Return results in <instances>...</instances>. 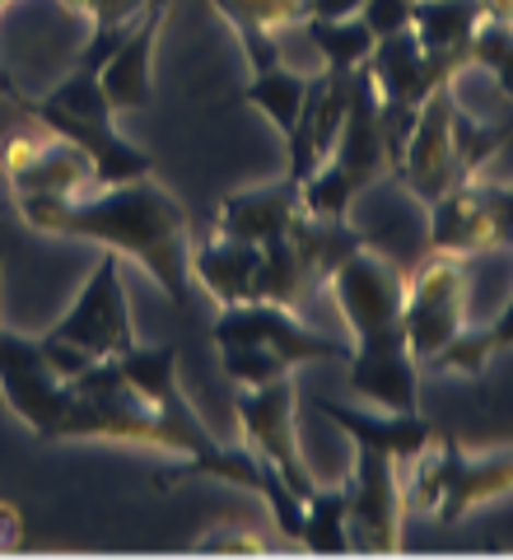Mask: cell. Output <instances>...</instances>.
<instances>
[{
	"label": "cell",
	"mask_w": 513,
	"mask_h": 560,
	"mask_svg": "<svg viewBox=\"0 0 513 560\" xmlns=\"http://www.w3.org/2000/svg\"><path fill=\"white\" fill-rule=\"evenodd\" d=\"M229 24H234L243 57L253 70L280 66V33L308 20L304 0H210Z\"/></svg>",
	"instance_id": "cell-21"
},
{
	"label": "cell",
	"mask_w": 513,
	"mask_h": 560,
	"mask_svg": "<svg viewBox=\"0 0 513 560\" xmlns=\"http://www.w3.org/2000/svg\"><path fill=\"white\" fill-rule=\"evenodd\" d=\"M61 5L84 14L94 28H113V24H131L136 14L150 5V0H61Z\"/></svg>",
	"instance_id": "cell-31"
},
{
	"label": "cell",
	"mask_w": 513,
	"mask_h": 560,
	"mask_svg": "<svg viewBox=\"0 0 513 560\" xmlns=\"http://www.w3.org/2000/svg\"><path fill=\"white\" fill-rule=\"evenodd\" d=\"M509 140H513V117L509 121H476L463 103L453 108V145H457L463 178H476V173L490 164V154H500Z\"/></svg>",
	"instance_id": "cell-27"
},
{
	"label": "cell",
	"mask_w": 513,
	"mask_h": 560,
	"mask_svg": "<svg viewBox=\"0 0 513 560\" xmlns=\"http://www.w3.org/2000/svg\"><path fill=\"white\" fill-rule=\"evenodd\" d=\"M220 364L234 388H261V383L290 378L294 370L290 360H280L276 350H261V346H220Z\"/></svg>",
	"instance_id": "cell-28"
},
{
	"label": "cell",
	"mask_w": 513,
	"mask_h": 560,
	"mask_svg": "<svg viewBox=\"0 0 513 560\" xmlns=\"http://www.w3.org/2000/svg\"><path fill=\"white\" fill-rule=\"evenodd\" d=\"M299 28H304V38L323 51V66H331V70H360L378 43L360 14H350V20H304Z\"/></svg>",
	"instance_id": "cell-25"
},
{
	"label": "cell",
	"mask_w": 513,
	"mask_h": 560,
	"mask_svg": "<svg viewBox=\"0 0 513 560\" xmlns=\"http://www.w3.org/2000/svg\"><path fill=\"white\" fill-rule=\"evenodd\" d=\"M364 0H304L308 20H350V14H360Z\"/></svg>",
	"instance_id": "cell-33"
},
{
	"label": "cell",
	"mask_w": 513,
	"mask_h": 560,
	"mask_svg": "<svg viewBox=\"0 0 513 560\" xmlns=\"http://www.w3.org/2000/svg\"><path fill=\"white\" fill-rule=\"evenodd\" d=\"M331 294L350 323V393L383 411H420V364L406 350L401 300L406 276L393 261L360 248L331 280Z\"/></svg>",
	"instance_id": "cell-2"
},
{
	"label": "cell",
	"mask_w": 513,
	"mask_h": 560,
	"mask_svg": "<svg viewBox=\"0 0 513 560\" xmlns=\"http://www.w3.org/2000/svg\"><path fill=\"white\" fill-rule=\"evenodd\" d=\"M378 178H387V150L378 131V90L369 80V70H355L350 84V108L341 121V136L313 178H304V210L313 215H350L360 191H369Z\"/></svg>",
	"instance_id": "cell-5"
},
{
	"label": "cell",
	"mask_w": 513,
	"mask_h": 560,
	"mask_svg": "<svg viewBox=\"0 0 513 560\" xmlns=\"http://www.w3.org/2000/svg\"><path fill=\"white\" fill-rule=\"evenodd\" d=\"M509 346H513V300H509V308L486 331H471V337L463 331L453 346L439 350V360L430 364V370H457V374H467V378H481L486 374V360L500 355V350H509Z\"/></svg>",
	"instance_id": "cell-26"
},
{
	"label": "cell",
	"mask_w": 513,
	"mask_h": 560,
	"mask_svg": "<svg viewBox=\"0 0 513 560\" xmlns=\"http://www.w3.org/2000/svg\"><path fill=\"white\" fill-rule=\"evenodd\" d=\"M47 337H61L70 346L90 350L94 360H113L127 355L136 346V323H131V304H127V280H121L117 253L103 248V257L94 261L90 280L80 285L75 304H70L57 323H51Z\"/></svg>",
	"instance_id": "cell-9"
},
{
	"label": "cell",
	"mask_w": 513,
	"mask_h": 560,
	"mask_svg": "<svg viewBox=\"0 0 513 560\" xmlns=\"http://www.w3.org/2000/svg\"><path fill=\"white\" fill-rule=\"evenodd\" d=\"M215 346H261L276 350L280 360H290L294 370L313 360H350V341L341 337H323L294 318V308H280L267 300H247V304H224L215 327H210Z\"/></svg>",
	"instance_id": "cell-11"
},
{
	"label": "cell",
	"mask_w": 513,
	"mask_h": 560,
	"mask_svg": "<svg viewBox=\"0 0 513 560\" xmlns=\"http://www.w3.org/2000/svg\"><path fill=\"white\" fill-rule=\"evenodd\" d=\"M0 393H5L10 411L38 434V440L57 444L61 420L70 411V383L51 370L43 346L33 337L0 327Z\"/></svg>",
	"instance_id": "cell-10"
},
{
	"label": "cell",
	"mask_w": 513,
	"mask_h": 560,
	"mask_svg": "<svg viewBox=\"0 0 513 560\" xmlns=\"http://www.w3.org/2000/svg\"><path fill=\"white\" fill-rule=\"evenodd\" d=\"M0 98H10V103H14V108H20V103H24V94H20V84H14V80H10V70H0Z\"/></svg>",
	"instance_id": "cell-34"
},
{
	"label": "cell",
	"mask_w": 513,
	"mask_h": 560,
	"mask_svg": "<svg viewBox=\"0 0 513 560\" xmlns=\"http://www.w3.org/2000/svg\"><path fill=\"white\" fill-rule=\"evenodd\" d=\"M513 495V453H471L457 440L424 444L401 467V514H430L439 523H457L476 504Z\"/></svg>",
	"instance_id": "cell-3"
},
{
	"label": "cell",
	"mask_w": 513,
	"mask_h": 560,
	"mask_svg": "<svg viewBox=\"0 0 513 560\" xmlns=\"http://www.w3.org/2000/svg\"><path fill=\"white\" fill-rule=\"evenodd\" d=\"M0 173L10 183V197H20V191H33V197H80V191L98 187L90 154L33 117L0 140Z\"/></svg>",
	"instance_id": "cell-8"
},
{
	"label": "cell",
	"mask_w": 513,
	"mask_h": 560,
	"mask_svg": "<svg viewBox=\"0 0 513 560\" xmlns=\"http://www.w3.org/2000/svg\"><path fill=\"white\" fill-rule=\"evenodd\" d=\"M364 248V234L346 215H313L299 210L294 224L280 238L261 243V271H257V300L299 308L313 300L327 280Z\"/></svg>",
	"instance_id": "cell-4"
},
{
	"label": "cell",
	"mask_w": 513,
	"mask_h": 560,
	"mask_svg": "<svg viewBox=\"0 0 513 560\" xmlns=\"http://www.w3.org/2000/svg\"><path fill=\"white\" fill-rule=\"evenodd\" d=\"M453 80L439 84V90L420 103V117H416V131L411 140H406V154L397 160L393 178L411 191V197H420L424 206L439 201L448 187L467 183L463 168H457V145H453Z\"/></svg>",
	"instance_id": "cell-15"
},
{
	"label": "cell",
	"mask_w": 513,
	"mask_h": 560,
	"mask_svg": "<svg viewBox=\"0 0 513 560\" xmlns=\"http://www.w3.org/2000/svg\"><path fill=\"white\" fill-rule=\"evenodd\" d=\"M304 94H308V75H294L285 66H271V70H253V80L243 84V98L253 103L257 113H267L280 136L294 131L299 108H304Z\"/></svg>",
	"instance_id": "cell-23"
},
{
	"label": "cell",
	"mask_w": 513,
	"mask_h": 560,
	"mask_svg": "<svg viewBox=\"0 0 513 560\" xmlns=\"http://www.w3.org/2000/svg\"><path fill=\"white\" fill-rule=\"evenodd\" d=\"M463 66H471L467 51H424L411 28L393 33V38H378L364 61L369 80L378 90V103L383 108H401V113H420V103L439 84H448Z\"/></svg>",
	"instance_id": "cell-14"
},
{
	"label": "cell",
	"mask_w": 513,
	"mask_h": 560,
	"mask_svg": "<svg viewBox=\"0 0 513 560\" xmlns=\"http://www.w3.org/2000/svg\"><path fill=\"white\" fill-rule=\"evenodd\" d=\"M467 280H471V257H453V253H434L406 280L401 331H406V350H411V360L420 370H430L439 360V350L463 337Z\"/></svg>",
	"instance_id": "cell-6"
},
{
	"label": "cell",
	"mask_w": 513,
	"mask_h": 560,
	"mask_svg": "<svg viewBox=\"0 0 513 560\" xmlns=\"http://www.w3.org/2000/svg\"><path fill=\"white\" fill-rule=\"evenodd\" d=\"M411 10H416V0H364L360 20L369 24L374 38H393V33L411 28Z\"/></svg>",
	"instance_id": "cell-30"
},
{
	"label": "cell",
	"mask_w": 513,
	"mask_h": 560,
	"mask_svg": "<svg viewBox=\"0 0 513 560\" xmlns=\"http://www.w3.org/2000/svg\"><path fill=\"white\" fill-rule=\"evenodd\" d=\"M14 210L38 234L90 238L98 248L136 257L154 276V285L173 300V308L178 313L191 308V220L183 201L154 183V173L80 191V197H33V191H20Z\"/></svg>",
	"instance_id": "cell-1"
},
{
	"label": "cell",
	"mask_w": 513,
	"mask_h": 560,
	"mask_svg": "<svg viewBox=\"0 0 513 560\" xmlns=\"http://www.w3.org/2000/svg\"><path fill=\"white\" fill-rule=\"evenodd\" d=\"M346 541L350 551H364V556L401 551V467L393 453L355 444Z\"/></svg>",
	"instance_id": "cell-13"
},
{
	"label": "cell",
	"mask_w": 513,
	"mask_h": 560,
	"mask_svg": "<svg viewBox=\"0 0 513 560\" xmlns=\"http://www.w3.org/2000/svg\"><path fill=\"white\" fill-rule=\"evenodd\" d=\"M304 210V191H299L294 178H280L271 187L257 191H234V197L220 201V220L215 230L247 238V243H271L294 224V215Z\"/></svg>",
	"instance_id": "cell-20"
},
{
	"label": "cell",
	"mask_w": 513,
	"mask_h": 560,
	"mask_svg": "<svg viewBox=\"0 0 513 560\" xmlns=\"http://www.w3.org/2000/svg\"><path fill=\"white\" fill-rule=\"evenodd\" d=\"M234 411L243 425V444L267 458L280 481H285L299 500L313 495V477L299 453V434H294V378H276L261 388H234Z\"/></svg>",
	"instance_id": "cell-12"
},
{
	"label": "cell",
	"mask_w": 513,
	"mask_h": 560,
	"mask_svg": "<svg viewBox=\"0 0 513 560\" xmlns=\"http://www.w3.org/2000/svg\"><path fill=\"white\" fill-rule=\"evenodd\" d=\"M500 248H513V187L467 178L430 201V253L481 257Z\"/></svg>",
	"instance_id": "cell-7"
},
{
	"label": "cell",
	"mask_w": 513,
	"mask_h": 560,
	"mask_svg": "<svg viewBox=\"0 0 513 560\" xmlns=\"http://www.w3.org/2000/svg\"><path fill=\"white\" fill-rule=\"evenodd\" d=\"M164 20H168V0H150V5L136 14L127 43L103 61L98 84H103V98L113 103V113L150 108V98H154V43H159Z\"/></svg>",
	"instance_id": "cell-17"
},
{
	"label": "cell",
	"mask_w": 513,
	"mask_h": 560,
	"mask_svg": "<svg viewBox=\"0 0 513 560\" xmlns=\"http://www.w3.org/2000/svg\"><path fill=\"white\" fill-rule=\"evenodd\" d=\"M257 271H261V243H247L234 234H206L197 248H191V280L224 304H247L257 300Z\"/></svg>",
	"instance_id": "cell-18"
},
{
	"label": "cell",
	"mask_w": 513,
	"mask_h": 560,
	"mask_svg": "<svg viewBox=\"0 0 513 560\" xmlns=\"http://www.w3.org/2000/svg\"><path fill=\"white\" fill-rule=\"evenodd\" d=\"M481 20H486L481 0H416L411 33L424 51H467Z\"/></svg>",
	"instance_id": "cell-22"
},
{
	"label": "cell",
	"mask_w": 513,
	"mask_h": 560,
	"mask_svg": "<svg viewBox=\"0 0 513 560\" xmlns=\"http://www.w3.org/2000/svg\"><path fill=\"white\" fill-rule=\"evenodd\" d=\"M350 84H355V70L323 66V75H308L304 108H299L294 131L285 136V150H290L285 178H294L299 187H304V178H313L317 164L331 154L336 136H341V121L350 108Z\"/></svg>",
	"instance_id": "cell-16"
},
{
	"label": "cell",
	"mask_w": 513,
	"mask_h": 560,
	"mask_svg": "<svg viewBox=\"0 0 513 560\" xmlns=\"http://www.w3.org/2000/svg\"><path fill=\"white\" fill-rule=\"evenodd\" d=\"M267 541H261L257 533H243V528H229V523H220L215 533L197 537V551H261Z\"/></svg>",
	"instance_id": "cell-32"
},
{
	"label": "cell",
	"mask_w": 513,
	"mask_h": 560,
	"mask_svg": "<svg viewBox=\"0 0 513 560\" xmlns=\"http://www.w3.org/2000/svg\"><path fill=\"white\" fill-rule=\"evenodd\" d=\"M313 407L323 411L336 430H346L355 444L393 453L397 467H406L439 434L420 411H355V407H341L336 397H317Z\"/></svg>",
	"instance_id": "cell-19"
},
{
	"label": "cell",
	"mask_w": 513,
	"mask_h": 560,
	"mask_svg": "<svg viewBox=\"0 0 513 560\" xmlns=\"http://www.w3.org/2000/svg\"><path fill=\"white\" fill-rule=\"evenodd\" d=\"M471 61L486 66L494 84H500V94L513 98V24H500V20H481L471 33Z\"/></svg>",
	"instance_id": "cell-29"
},
{
	"label": "cell",
	"mask_w": 513,
	"mask_h": 560,
	"mask_svg": "<svg viewBox=\"0 0 513 560\" xmlns=\"http://www.w3.org/2000/svg\"><path fill=\"white\" fill-rule=\"evenodd\" d=\"M5 5H10V0H0V14H5Z\"/></svg>",
	"instance_id": "cell-35"
},
{
	"label": "cell",
	"mask_w": 513,
	"mask_h": 560,
	"mask_svg": "<svg viewBox=\"0 0 513 560\" xmlns=\"http://www.w3.org/2000/svg\"><path fill=\"white\" fill-rule=\"evenodd\" d=\"M346 510H350V486L323 490L317 486L304 500V528H299V547H308L317 556H341L350 551L346 541Z\"/></svg>",
	"instance_id": "cell-24"
}]
</instances>
